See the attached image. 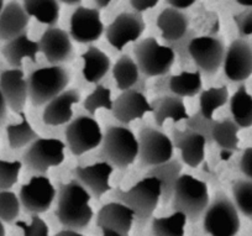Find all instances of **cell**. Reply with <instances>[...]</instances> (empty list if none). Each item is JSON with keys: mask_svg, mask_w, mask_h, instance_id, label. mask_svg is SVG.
<instances>
[{"mask_svg": "<svg viewBox=\"0 0 252 236\" xmlns=\"http://www.w3.org/2000/svg\"><path fill=\"white\" fill-rule=\"evenodd\" d=\"M4 0H0V13H1V10H3L4 9Z\"/></svg>", "mask_w": 252, "mask_h": 236, "instance_id": "obj_56", "label": "cell"}, {"mask_svg": "<svg viewBox=\"0 0 252 236\" xmlns=\"http://www.w3.org/2000/svg\"><path fill=\"white\" fill-rule=\"evenodd\" d=\"M66 142L74 156H82L100 146L103 131L98 121L92 115H79L67 125Z\"/></svg>", "mask_w": 252, "mask_h": 236, "instance_id": "obj_9", "label": "cell"}, {"mask_svg": "<svg viewBox=\"0 0 252 236\" xmlns=\"http://www.w3.org/2000/svg\"><path fill=\"white\" fill-rule=\"evenodd\" d=\"M81 101L78 89H66L56 98L48 101L42 113V121L48 126H60L68 124L73 119L74 104Z\"/></svg>", "mask_w": 252, "mask_h": 236, "instance_id": "obj_22", "label": "cell"}, {"mask_svg": "<svg viewBox=\"0 0 252 236\" xmlns=\"http://www.w3.org/2000/svg\"><path fill=\"white\" fill-rule=\"evenodd\" d=\"M194 37H197V33L194 30H188V33L183 36L182 38H179L178 41H174V42L167 43V46L172 48V51L176 55L177 60H178L179 65L182 67H186L189 65V61H190V56H189V43Z\"/></svg>", "mask_w": 252, "mask_h": 236, "instance_id": "obj_42", "label": "cell"}, {"mask_svg": "<svg viewBox=\"0 0 252 236\" xmlns=\"http://www.w3.org/2000/svg\"><path fill=\"white\" fill-rule=\"evenodd\" d=\"M232 197L237 210L252 219V179H239L232 184Z\"/></svg>", "mask_w": 252, "mask_h": 236, "instance_id": "obj_37", "label": "cell"}, {"mask_svg": "<svg viewBox=\"0 0 252 236\" xmlns=\"http://www.w3.org/2000/svg\"><path fill=\"white\" fill-rule=\"evenodd\" d=\"M222 68L227 79L241 83L252 74V46L246 40L237 38L225 51Z\"/></svg>", "mask_w": 252, "mask_h": 236, "instance_id": "obj_16", "label": "cell"}, {"mask_svg": "<svg viewBox=\"0 0 252 236\" xmlns=\"http://www.w3.org/2000/svg\"><path fill=\"white\" fill-rule=\"evenodd\" d=\"M134 56L140 72L147 78L159 77L171 72L176 55L167 45H159L155 37L140 40L134 46Z\"/></svg>", "mask_w": 252, "mask_h": 236, "instance_id": "obj_7", "label": "cell"}, {"mask_svg": "<svg viewBox=\"0 0 252 236\" xmlns=\"http://www.w3.org/2000/svg\"><path fill=\"white\" fill-rule=\"evenodd\" d=\"M229 89L226 86L212 87L200 92L199 111L207 118L213 119L214 113L229 101Z\"/></svg>", "mask_w": 252, "mask_h": 236, "instance_id": "obj_36", "label": "cell"}, {"mask_svg": "<svg viewBox=\"0 0 252 236\" xmlns=\"http://www.w3.org/2000/svg\"><path fill=\"white\" fill-rule=\"evenodd\" d=\"M234 21L241 36L252 35V8L234 16Z\"/></svg>", "mask_w": 252, "mask_h": 236, "instance_id": "obj_44", "label": "cell"}, {"mask_svg": "<svg viewBox=\"0 0 252 236\" xmlns=\"http://www.w3.org/2000/svg\"><path fill=\"white\" fill-rule=\"evenodd\" d=\"M139 160L142 167L164 164L173 157L172 138L152 126H144L139 131Z\"/></svg>", "mask_w": 252, "mask_h": 236, "instance_id": "obj_10", "label": "cell"}, {"mask_svg": "<svg viewBox=\"0 0 252 236\" xmlns=\"http://www.w3.org/2000/svg\"><path fill=\"white\" fill-rule=\"evenodd\" d=\"M114 105V101L111 99V91L105 86L96 84L89 96L83 101V108L86 109L89 115L94 116L99 109L111 110Z\"/></svg>", "mask_w": 252, "mask_h": 236, "instance_id": "obj_38", "label": "cell"}, {"mask_svg": "<svg viewBox=\"0 0 252 236\" xmlns=\"http://www.w3.org/2000/svg\"><path fill=\"white\" fill-rule=\"evenodd\" d=\"M113 116L123 125H129L132 121L139 120L145 114L151 113V103L147 101L144 93L129 89L121 92L120 96L114 101Z\"/></svg>", "mask_w": 252, "mask_h": 236, "instance_id": "obj_20", "label": "cell"}, {"mask_svg": "<svg viewBox=\"0 0 252 236\" xmlns=\"http://www.w3.org/2000/svg\"><path fill=\"white\" fill-rule=\"evenodd\" d=\"M239 210L224 193H218L203 214V229L210 236H236L240 231Z\"/></svg>", "mask_w": 252, "mask_h": 236, "instance_id": "obj_6", "label": "cell"}, {"mask_svg": "<svg viewBox=\"0 0 252 236\" xmlns=\"http://www.w3.org/2000/svg\"><path fill=\"white\" fill-rule=\"evenodd\" d=\"M66 143L60 138L38 137L29 145L23 155V165L31 172L45 174L52 167L64 161Z\"/></svg>", "mask_w": 252, "mask_h": 236, "instance_id": "obj_8", "label": "cell"}, {"mask_svg": "<svg viewBox=\"0 0 252 236\" xmlns=\"http://www.w3.org/2000/svg\"><path fill=\"white\" fill-rule=\"evenodd\" d=\"M53 236H84V235H82L79 231L71 230V229H63V230L58 231V233L55 234Z\"/></svg>", "mask_w": 252, "mask_h": 236, "instance_id": "obj_51", "label": "cell"}, {"mask_svg": "<svg viewBox=\"0 0 252 236\" xmlns=\"http://www.w3.org/2000/svg\"><path fill=\"white\" fill-rule=\"evenodd\" d=\"M113 198L127 206L134 213L137 228L144 229L152 220L161 202V183L155 177H144L127 191L119 187L114 189Z\"/></svg>", "mask_w": 252, "mask_h": 236, "instance_id": "obj_2", "label": "cell"}, {"mask_svg": "<svg viewBox=\"0 0 252 236\" xmlns=\"http://www.w3.org/2000/svg\"><path fill=\"white\" fill-rule=\"evenodd\" d=\"M99 157L114 169H125L139 159V141L126 125H111L103 134Z\"/></svg>", "mask_w": 252, "mask_h": 236, "instance_id": "obj_3", "label": "cell"}, {"mask_svg": "<svg viewBox=\"0 0 252 236\" xmlns=\"http://www.w3.org/2000/svg\"><path fill=\"white\" fill-rule=\"evenodd\" d=\"M171 72L167 74L156 77L154 83V92L158 97L162 96H172L171 89H169V79H171Z\"/></svg>", "mask_w": 252, "mask_h": 236, "instance_id": "obj_45", "label": "cell"}, {"mask_svg": "<svg viewBox=\"0 0 252 236\" xmlns=\"http://www.w3.org/2000/svg\"><path fill=\"white\" fill-rule=\"evenodd\" d=\"M187 216L181 211H173V214L161 218H152L151 230L154 236H184Z\"/></svg>", "mask_w": 252, "mask_h": 236, "instance_id": "obj_35", "label": "cell"}, {"mask_svg": "<svg viewBox=\"0 0 252 236\" xmlns=\"http://www.w3.org/2000/svg\"><path fill=\"white\" fill-rule=\"evenodd\" d=\"M19 115L21 116V121L19 124H10L6 126V136H8V142L10 148L19 150L25 146L30 145L35 140H37L40 136L33 130L31 124L29 123L25 113L21 111Z\"/></svg>", "mask_w": 252, "mask_h": 236, "instance_id": "obj_34", "label": "cell"}, {"mask_svg": "<svg viewBox=\"0 0 252 236\" xmlns=\"http://www.w3.org/2000/svg\"><path fill=\"white\" fill-rule=\"evenodd\" d=\"M151 108L157 126H163L169 119L173 123H179L189 118L183 99L176 96L157 97L151 101Z\"/></svg>", "mask_w": 252, "mask_h": 236, "instance_id": "obj_26", "label": "cell"}, {"mask_svg": "<svg viewBox=\"0 0 252 236\" xmlns=\"http://www.w3.org/2000/svg\"><path fill=\"white\" fill-rule=\"evenodd\" d=\"M38 52H40L38 42L31 40L26 33L8 41L1 47V53H3L4 58L13 68H21L23 61L25 58L36 62Z\"/></svg>", "mask_w": 252, "mask_h": 236, "instance_id": "obj_25", "label": "cell"}, {"mask_svg": "<svg viewBox=\"0 0 252 236\" xmlns=\"http://www.w3.org/2000/svg\"><path fill=\"white\" fill-rule=\"evenodd\" d=\"M230 113L232 120L240 129H249L252 126V96L247 92L246 87H239L229 99Z\"/></svg>", "mask_w": 252, "mask_h": 236, "instance_id": "obj_29", "label": "cell"}, {"mask_svg": "<svg viewBox=\"0 0 252 236\" xmlns=\"http://www.w3.org/2000/svg\"><path fill=\"white\" fill-rule=\"evenodd\" d=\"M6 118H8V104H6L3 94L0 92V126L5 124Z\"/></svg>", "mask_w": 252, "mask_h": 236, "instance_id": "obj_49", "label": "cell"}, {"mask_svg": "<svg viewBox=\"0 0 252 236\" xmlns=\"http://www.w3.org/2000/svg\"><path fill=\"white\" fill-rule=\"evenodd\" d=\"M94 3H95L96 9H104L111 3V0H94Z\"/></svg>", "mask_w": 252, "mask_h": 236, "instance_id": "obj_52", "label": "cell"}, {"mask_svg": "<svg viewBox=\"0 0 252 236\" xmlns=\"http://www.w3.org/2000/svg\"><path fill=\"white\" fill-rule=\"evenodd\" d=\"M0 92L8 108L15 113L24 111L29 99L28 79L21 68H11L0 72Z\"/></svg>", "mask_w": 252, "mask_h": 236, "instance_id": "obj_18", "label": "cell"}, {"mask_svg": "<svg viewBox=\"0 0 252 236\" xmlns=\"http://www.w3.org/2000/svg\"><path fill=\"white\" fill-rule=\"evenodd\" d=\"M203 82L202 73L199 70L188 72L183 70L179 74L171 75L169 79V89L172 96L186 98V97H194L202 92Z\"/></svg>", "mask_w": 252, "mask_h": 236, "instance_id": "obj_32", "label": "cell"}, {"mask_svg": "<svg viewBox=\"0 0 252 236\" xmlns=\"http://www.w3.org/2000/svg\"><path fill=\"white\" fill-rule=\"evenodd\" d=\"M30 16L18 1H10L0 13V40L4 42L26 33Z\"/></svg>", "mask_w": 252, "mask_h": 236, "instance_id": "obj_23", "label": "cell"}, {"mask_svg": "<svg viewBox=\"0 0 252 236\" xmlns=\"http://www.w3.org/2000/svg\"><path fill=\"white\" fill-rule=\"evenodd\" d=\"M21 203L19 197L11 191H0V220L13 224L20 214Z\"/></svg>", "mask_w": 252, "mask_h": 236, "instance_id": "obj_39", "label": "cell"}, {"mask_svg": "<svg viewBox=\"0 0 252 236\" xmlns=\"http://www.w3.org/2000/svg\"><path fill=\"white\" fill-rule=\"evenodd\" d=\"M23 162L0 160V191H10L19 181Z\"/></svg>", "mask_w": 252, "mask_h": 236, "instance_id": "obj_40", "label": "cell"}, {"mask_svg": "<svg viewBox=\"0 0 252 236\" xmlns=\"http://www.w3.org/2000/svg\"><path fill=\"white\" fill-rule=\"evenodd\" d=\"M129 1L131 8L135 10V13L141 14L155 8L158 4L159 0H129Z\"/></svg>", "mask_w": 252, "mask_h": 236, "instance_id": "obj_47", "label": "cell"}, {"mask_svg": "<svg viewBox=\"0 0 252 236\" xmlns=\"http://www.w3.org/2000/svg\"><path fill=\"white\" fill-rule=\"evenodd\" d=\"M83 60V77L89 83L98 84L110 70V58L95 46H91L82 55Z\"/></svg>", "mask_w": 252, "mask_h": 236, "instance_id": "obj_28", "label": "cell"}, {"mask_svg": "<svg viewBox=\"0 0 252 236\" xmlns=\"http://www.w3.org/2000/svg\"><path fill=\"white\" fill-rule=\"evenodd\" d=\"M134 91H137L140 92V93H146L147 92V77L146 75H144L141 73V77L139 78V81H137V83L134 86Z\"/></svg>", "mask_w": 252, "mask_h": 236, "instance_id": "obj_50", "label": "cell"}, {"mask_svg": "<svg viewBox=\"0 0 252 236\" xmlns=\"http://www.w3.org/2000/svg\"><path fill=\"white\" fill-rule=\"evenodd\" d=\"M134 223V213L119 202L104 204L96 214V226L103 236H130Z\"/></svg>", "mask_w": 252, "mask_h": 236, "instance_id": "obj_13", "label": "cell"}, {"mask_svg": "<svg viewBox=\"0 0 252 236\" xmlns=\"http://www.w3.org/2000/svg\"><path fill=\"white\" fill-rule=\"evenodd\" d=\"M56 194L57 192L50 178L45 174H37L21 187L19 199L21 208H24L26 213L38 215L50 210Z\"/></svg>", "mask_w": 252, "mask_h": 236, "instance_id": "obj_12", "label": "cell"}, {"mask_svg": "<svg viewBox=\"0 0 252 236\" xmlns=\"http://www.w3.org/2000/svg\"><path fill=\"white\" fill-rule=\"evenodd\" d=\"M236 3L246 8H252V0H236Z\"/></svg>", "mask_w": 252, "mask_h": 236, "instance_id": "obj_53", "label": "cell"}, {"mask_svg": "<svg viewBox=\"0 0 252 236\" xmlns=\"http://www.w3.org/2000/svg\"><path fill=\"white\" fill-rule=\"evenodd\" d=\"M182 171H183V162L172 157L169 161L164 162V164L150 167V169L145 174V177H155L161 183V202L163 205L171 203L174 186L179 177L182 176Z\"/></svg>", "mask_w": 252, "mask_h": 236, "instance_id": "obj_24", "label": "cell"}, {"mask_svg": "<svg viewBox=\"0 0 252 236\" xmlns=\"http://www.w3.org/2000/svg\"><path fill=\"white\" fill-rule=\"evenodd\" d=\"M145 21L139 13H121L106 28V40L116 51H123L126 45L141 37Z\"/></svg>", "mask_w": 252, "mask_h": 236, "instance_id": "obj_15", "label": "cell"}, {"mask_svg": "<svg viewBox=\"0 0 252 236\" xmlns=\"http://www.w3.org/2000/svg\"><path fill=\"white\" fill-rule=\"evenodd\" d=\"M71 81V74L66 67L51 65L41 67L28 77L29 99L33 106L46 105L50 101L66 91Z\"/></svg>", "mask_w": 252, "mask_h": 236, "instance_id": "obj_5", "label": "cell"}, {"mask_svg": "<svg viewBox=\"0 0 252 236\" xmlns=\"http://www.w3.org/2000/svg\"><path fill=\"white\" fill-rule=\"evenodd\" d=\"M209 203V191L205 182L190 174H182L179 177L171 199L173 211H181L188 221L197 223L203 218Z\"/></svg>", "mask_w": 252, "mask_h": 236, "instance_id": "obj_4", "label": "cell"}, {"mask_svg": "<svg viewBox=\"0 0 252 236\" xmlns=\"http://www.w3.org/2000/svg\"><path fill=\"white\" fill-rule=\"evenodd\" d=\"M104 24L100 11L96 8L78 6L73 11L69 23V36L78 43H93L101 37Z\"/></svg>", "mask_w": 252, "mask_h": 236, "instance_id": "obj_14", "label": "cell"}, {"mask_svg": "<svg viewBox=\"0 0 252 236\" xmlns=\"http://www.w3.org/2000/svg\"><path fill=\"white\" fill-rule=\"evenodd\" d=\"M24 9L30 18L38 23L55 26L60 20V1L58 0H24Z\"/></svg>", "mask_w": 252, "mask_h": 236, "instance_id": "obj_30", "label": "cell"}, {"mask_svg": "<svg viewBox=\"0 0 252 236\" xmlns=\"http://www.w3.org/2000/svg\"><path fill=\"white\" fill-rule=\"evenodd\" d=\"M157 28L161 30L164 42H174L188 33L189 18L182 10L167 8L162 10L157 18Z\"/></svg>", "mask_w": 252, "mask_h": 236, "instance_id": "obj_27", "label": "cell"}, {"mask_svg": "<svg viewBox=\"0 0 252 236\" xmlns=\"http://www.w3.org/2000/svg\"><path fill=\"white\" fill-rule=\"evenodd\" d=\"M113 172L114 167L104 161L89 166H76L72 169L74 179H77L92 196L98 199L106 192L111 191L110 176Z\"/></svg>", "mask_w": 252, "mask_h": 236, "instance_id": "obj_17", "label": "cell"}, {"mask_svg": "<svg viewBox=\"0 0 252 236\" xmlns=\"http://www.w3.org/2000/svg\"><path fill=\"white\" fill-rule=\"evenodd\" d=\"M240 171L247 179H252V146L245 148L240 159Z\"/></svg>", "mask_w": 252, "mask_h": 236, "instance_id": "obj_46", "label": "cell"}, {"mask_svg": "<svg viewBox=\"0 0 252 236\" xmlns=\"http://www.w3.org/2000/svg\"><path fill=\"white\" fill-rule=\"evenodd\" d=\"M240 128L232 119L215 121L213 126V141L220 147V151L234 153L239 150Z\"/></svg>", "mask_w": 252, "mask_h": 236, "instance_id": "obj_33", "label": "cell"}, {"mask_svg": "<svg viewBox=\"0 0 252 236\" xmlns=\"http://www.w3.org/2000/svg\"><path fill=\"white\" fill-rule=\"evenodd\" d=\"M224 42L215 36H197L189 43V56L200 73L213 75L218 73L225 57Z\"/></svg>", "mask_w": 252, "mask_h": 236, "instance_id": "obj_11", "label": "cell"}, {"mask_svg": "<svg viewBox=\"0 0 252 236\" xmlns=\"http://www.w3.org/2000/svg\"><path fill=\"white\" fill-rule=\"evenodd\" d=\"M113 77L115 79L116 87L121 92H125L134 88L139 78L141 77V72L134 58L129 55H124L114 65Z\"/></svg>", "mask_w": 252, "mask_h": 236, "instance_id": "obj_31", "label": "cell"}, {"mask_svg": "<svg viewBox=\"0 0 252 236\" xmlns=\"http://www.w3.org/2000/svg\"><path fill=\"white\" fill-rule=\"evenodd\" d=\"M16 226L23 230L24 236H50V228L38 215L31 216L30 224L21 220L16 221Z\"/></svg>", "mask_w": 252, "mask_h": 236, "instance_id": "obj_43", "label": "cell"}, {"mask_svg": "<svg viewBox=\"0 0 252 236\" xmlns=\"http://www.w3.org/2000/svg\"><path fill=\"white\" fill-rule=\"evenodd\" d=\"M0 236H5V228H4V223L0 220Z\"/></svg>", "mask_w": 252, "mask_h": 236, "instance_id": "obj_55", "label": "cell"}, {"mask_svg": "<svg viewBox=\"0 0 252 236\" xmlns=\"http://www.w3.org/2000/svg\"><path fill=\"white\" fill-rule=\"evenodd\" d=\"M58 1L63 4H67V5H77V4L81 3L82 0H58Z\"/></svg>", "mask_w": 252, "mask_h": 236, "instance_id": "obj_54", "label": "cell"}, {"mask_svg": "<svg viewBox=\"0 0 252 236\" xmlns=\"http://www.w3.org/2000/svg\"><path fill=\"white\" fill-rule=\"evenodd\" d=\"M40 52L51 65H61L73 57V45L69 33L60 28H48L41 36Z\"/></svg>", "mask_w": 252, "mask_h": 236, "instance_id": "obj_19", "label": "cell"}, {"mask_svg": "<svg viewBox=\"0 0 252 236\" xmlns=\"http://www.w3.org/2000/svg\"><path fill=\"white\" fill-rule=\"evenodd\" d=\"M214 119L207 118L203 115L200 111H197L193 115H189V118L186 120L187 128L190 130L195 131L199 135H202L205 138L207 143L213 142V126H214Z\"/></svg>", "mask_w": 252, "mask_h": 236, "instance_id": "obj_41", "label": "cell"}, {"mask_svg": "<svg viewBox=\"0 0 252 236\" xmlns=\"http://www.w3.org/2000/svg\"><path fill=\"white\" fill-rule=\"evenodd\" d=\"M195 1L197 0H166V3L171 5V8L177 9V10H186L195 4Z\"/></svg>", "mask_w": 252, "mask_h": 236, "instance_id": "obj_48", "label": "cell"}, {"mask_svg": "<svg viewBox=\"0 0 252 236\" xmlns=\"http://www.w3.org/2000/svg\"><path fill=\"white\" fill-rule=\"evenodd\" d=\"M172 142H173L174 148L179 150L182 162L187 166L195 169L204 161L207 141L195 131L188 128L186 130L173 129Z\"/></svg>", "mask_w": 252, "mask_h": 236, "instance_id": "obj_21", "label": "cell"}, {"mask_svg": "<svg viewBox=\"0 0 252 236\" xmlns=\"http://www.w3.org/2000/svg\"><path fill=\"white\" fill-rule=\"evenodd\" d=\"M91 196L77 179L60 183L55 214L63 228L79 231L89 225L94 216Z\"/></svg>", "mask_w": 252, "mask_h": 236, "instance_id": "obj_1", "label": "cell"}]
</instances>
